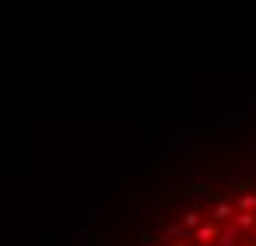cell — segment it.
<instances>
[{
    "label": "cell",
    "mask_w": 256,
    "mask_h": 246,
    "mask_svg": "<svg viewBox=\"0 0 256 246\" xmlns=\"http://www.w3.org/2000/svg\"><path fill=\"white\" fill-rule=\"evenodd\" d=\"M171 246H256V187H240L236 197H220L204 216L188 210L181 226L168 230Z\"/></svg>",
    "instance_id": "cell-1"
}]
</instances>
